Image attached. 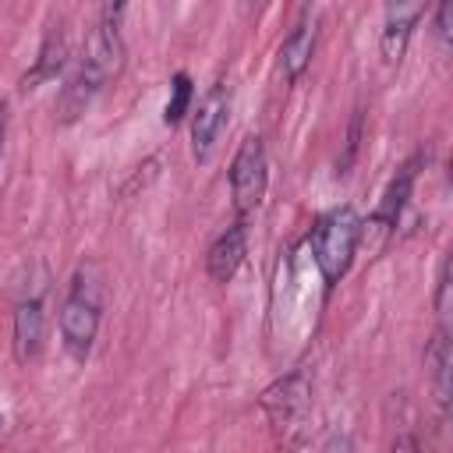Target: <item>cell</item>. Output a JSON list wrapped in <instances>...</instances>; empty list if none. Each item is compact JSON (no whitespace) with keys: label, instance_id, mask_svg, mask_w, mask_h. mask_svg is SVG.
<instances>
[{"label":"cell","instance_id":"obj_1","mask_svg":"<svg viewBox=\"0 0 453 453\" xmlns=\"http://www.w3.org/2000/svg\"><path fill=\"white\" fill-rule=\"evenodd\" d=\"M124 64V39H120V28H106L96 21V28L88 32L85 39V50L78 57V67L74 74L67 78L64 92H60V113L64 120H74L78 113H85V106L96 99V92L117 78Z\"/></svg>","mask_w":453,"mask_h":453},{"label":"cell","instance_id":"obj_2","mask_svg":"<svg viewBox=\"0 0 453 453\" xmlns=\"http://www.w3.org/2000/svg\"><path fill=\"white\" fill-rule=\"evenodd\" d=\"M99 319H103V283L92 265H81L60 301V343L71 361H85L92 354Z\"/></svg>","mask_w":453,"mask_h":453},{"label":"cell","instance_id":"obj_3","mask_svg":"<svg viewBox=\"0 0 453 453\" xmlns=\"http://www.w3.org/2000/svg\"><path fill=\"white\" fill-rule=\"evenodd\" d=\"M361 234H365V223H361L354 205H336L315 223V230H311V258H315L319 276H322V283L329 290L347 276V269L354 262V251L361 244Z\"/></svg>","mask_w":453,"mask_h":453},{"label":"cell","instance_id":"obj_4","mask_svg":"<svg viewBox=\"0 0 453 453\" xmlns=\"http://www.w3.org/2000/svg\"><path fill=\"white\" fill-rule=\"evenodd\" d=\"M269 188V156H265V142L258 134H248L234 159H230V198H234V212L237 219L251 216Z\"/></svg>","mask_w":453,"mask_h":453},{"label":"cell","instance_id":"obj_5","mask_svg":"<svg viewBox=\"0 0 453 453\" xmlns=\"http://www.w3.org/2000/svg\"><path fill=\"white\" fill-rule=\"evenodd\" d=\"M262 411L269 418V425L280 432V435H290L304 425L308 411H311V379L294 368L290 375L276 379L265 393H262Z\"/></svg>","mask_w":453,"mask_h":453},{"label":"cell","instance_id":"obj_6","mask_svg":"<svg viewBox=\"0 0 453 453\" xmlns=\"http://www.w3.org/2000/svg\"><path fill=\"white\" fill-rule=\"evenodd\" d=\"M226 124H230V88H226V81H216L198 99L195 117H191V156H195V163L212 159Z\"/></svg>","mask_w":453,"mask_h":453},{"label":"cell","instance_id":"obj_7","mask_svg":"<svg viewBox=\"0 0 453 453\" xmlns=\"http://www.w3.org/2000/svg\"><path fill=\"white\" fill-rule=\"evenodd\" d=\"M428 0H382V35H379V53L386 64H400V57L407 53V42L425 14Z\"/></svg>","mask_w":453,"mask_h":453},{"label":"cell","instance_id":"obj_8","mask_svg":"<svg viewBox=\"0 0 453 453\" xmlns=\"http://www.w3.org/2000/svg\"><path fill=\"white\" fill-rule=\"evenodd\" d=\"M315 35H319V28H315V14L304 11L301 21L287 32V39L280 42V53H276V74H280L283 85H294V81L304 74V67L311 64Z\"/></svg>","mask_w":453,"mask_h":453},{"label":"cell","instance_id":"obj_9","mask_svg":"<svg viewBox=\"0 0 453 453\" xmlns=\"http://www.w3.org/2000/svg\"><path fill=\"white\" fill-rule=\"evenodd\" d=\"M244 255H248V226H244V219H237L205 251V273H209V280L219 283V287L230 283L237 276Z\"/></svg>","mask_w":453,"mask_h":453},{"label":"cell","instance_id":"obj_10","mask_svg":"<svg viewBox=\"0 0 453 453\" xmlns=\"http://www.w3.org/2000/svg\"><path fill=\"white\" fill-rule=\"evenodd\" d=\"M46 343V308L42 297H25L14 308V361L32 365Z\"/></svg>","mask_w":453,"mask_h":453},{"label":"cell","instance_id":"obj_11","mask_svg":"<svg viewBox=\"0 0 453 453\" xmlns=\"http://www.w3.org/2000/svg\"><path fill=\"white\" fill-rule=\"evenodd\" d=\"M418 163H421V156H411V159L393 173V180L386 184V191H382V198H379V209H375V216H372V226H382V230L396 226V219H400V212H403V205H407V198H411V188H414V177H418Z\"/></svg>","mask_w":453,"mask_h":453},{"label":"cell","instance_id":"obj_12","mask_svg":"<svg viewBox=\"0 0 453 453\" xmlns=\"http://www.w3.org/2000/svg\"><path fill=\"white\" fill-rule=\"evenodd\" d=\"M453 365V354H449V340H446V326L435 329L428 350H425V368H428V382H432V393L439 400L442 411H449V393H453V382H449V368Z\"/></svg>","mask_w":453,"mask_h":453},{"label":"cell","instance_id":"obj_13","mask_svg":"<svg viewBox=\"0 0 453 453\" xmlns=\"http://www.w3.org/2000/svg\"><path fill=\"white\" fill-rule=\"evenodd\" d=\"M64 64H67V39H64V28L57 25V28L46 32V39H42V46H39V57H35L32 71L21 78V88H25V92H28V88H39L42 81L57 78V71H60Z\"/></svg>","mask_w":453,"mask_h":453},{"label":"cell","instance_id":"obj_14","mask_svg":"<svg viewBox=\"0 0 453 453\" xmlns=\"http://www.w3.org/2000/svg\"><path fill=\"white\" fill-rule=\"evenodd\" d=\"M191 96H195V88H191V78H188L184 71H177V74H173V85H170V99H166L163 120H166V124H177V120H184V113L191 110Z\"/></svg>","mask_w":453,"mask_h":453},{"label":"cell","instance_id":"obj_15","mask_svg":"<svg viewBox=\"0 0 453 453\" xmlns=\"http://www.w3.org/2000/svg\"><path fill=\"white\" fill-rule=\"evenodd\" d=\"M435 311H439V319L446 322V315H449V258H442V265H439V287H435Z\"/></svg>","mask_w":453,"mask_h":453},{"label":"cell","instance_id":"obj_16","mask_svg":"<svg viewBox=\"0 0 453 453\" xmlns=\"http://www.w3.org/2000/svg\"><path fill=\"white\" fill-rule=\"evenodd\" d=\"M124 11H127V0H99V25H106V28H120Z\"/></svg>","mask_w":453,"mask_h":453},{"label":"cell","instance_id":"obj_17","mask_svg":"<svg viewBox=\"0 0 453 453\" xmlns=\"http://www.w3.org/2000/svg\"><path fill=\"white\" fill-rule=\"evenodd\" d=\"M435 35H439V42L449 39V0L435 4Z\"/></svg>","mask_w":453,"mask_h":453},{"label":"cell","instance_id":"obj_18","mask_svg":"<svg viewBox=\"0 0 453 453\" xmlns=\"http://www.w3.org/2000/svg\"><path fill=\"white\" fill-rule=\"evenodd\" d=\"M4 134H7V106L0 99V156H4Z\"/></svg>","mask_w":453,"mask_h":453},{"label":"cell","instance_id":"obj_19","mask_svg":"<svg viewBox=\"0 0 453 453\" xmlns=\"http://www.w3.org/2000/svg\"><path fill=\"white\" fill-rule=\"evenodd\" d=\"M0 425H4V418H0Z\"/></svg>","mask_w":453,"mask_h":453}]
</instances>
